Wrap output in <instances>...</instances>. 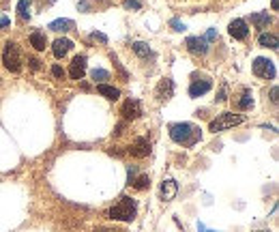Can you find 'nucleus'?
I'll return each instance as SVG.
<instances>
[{"label":"nucleus","instance_id":"obj_1","mask_svg":"<svg viewBox=\"0 0 279 232\" xmlns=\"http://www.w3.org/2000/svg\"><path fill=\"white\" fill-rule=\"evenodd\" d=\"M200 127L191 125V123H174V125H170V138L174 140L176 144H180V147H196L198 142H200Z\"/></svg>","mask_w":279,"mask_h":232},{"label":"nucleus","instance_id":"obj_2","mask_svg":"<svg viewBox=\"0 0 279 232\" xmlns=\"http://www.w3.org/2000/svg\"><path fill=\"white\" fill-rule=\"evenodd\" d=\"M136 213H138V204L133 198H129V196H122L120 200H118L114 207L107 211V217L110 219H118V222H131L133 217H136Z\"/></svg>","mask_w":279,"mask_h":232},{"label":"nucleus","instance_id":"obj_3","mask_svg":"<svg viewBox=\"0 0 279 232\" xmlns=\"http://www.w3.org/2000/svg\"><path fill=\"white\" fill-rule=\"evenodd\" d=\"M2 63H4V67H7L11 73H20L21 71V54H20L18 43H13V41L4 43Z\"/></svg>","mask_w":279,"mask_h":232},{"label":"nucleus","instance_id":"obj_4","mask_svg":"<svg viewBox=\"0 0 279 232\" xmlns=\"http://www.w3.org/2000/svg\"><path fill=\"white\" fill-rule=\"evenodd\" d=\"M247 118L243 114H232V112H223V114H219L215 121H211V125H208V129H211L213 133L217 131H225V129H232L236 125H240V123H245Z\"/></svg>","mask_w":279,"mask_h":232},{"label":"nucleus","instance_id":"obj_5","mask_svg":"<svg viewBox=\"0 0 279 232\" xmlns=\"http://www.w3.org/2000/svg\"><path fill=\"white\" fill-rule=\"evenodd\" d=\"M254 73L262 80H273L277 75L275 63L268 61V58H256L254 61Z\"/></svg>","mask_w":279,"mask_h":232},{"label":"nucleus","instance_id":"obj_6","mask_svg":"<svg viewBox=\"0 0 279 232\" xmlns=\"http://www.w3.org/2000/svg\"><path fill=\"white\" fill-rule=\"evenodd\" d=\"M120 114L125 121H136V118H140V114H142V104H140L138 99H127L120 107Z\"/></svg>","mask_w":279,"mask_h":232},{"label":"nucleus","instance_id":"obj_7","mask_svg":"<svg viewBox=\"0 0 279 232\" xmlns=\"http://www.w3.org/2000/svg\"><path fill=\"white\" fill-rule=\"evenodd\" d=\"M228 32H230V37H234L236 41H245L247 37H249V26H247L245 20H234V21H230Z\"/></svg>","mask_w":279,"mask_h":232},{"label":"nucleus","instance_id":"obj_8","mask_svg":"<svg viewBox=\"0 0 279 232\" xmlns=\"http://www.w3.org/2000/svg\"><path fill=\"white\" fill-rule=\"evenodd\" d=\"M129 153H131L133 157H138V159L148 157V153H150V140L148 138H136V140H133V144L129 147Z\"/></svg>","mask_w":279,"mask_h":232},{"label":"nucleus","instance_id":"obj_9","mask_svg":"<svg viewBox=\"0 0 279 232\" xmlns=\"http://www.w3.org/2000/svg\"><path fill=\"white\" fill-rule=\"evenodd\" d=\"M213 88V82H211V78H193V82L189 86V97H202V95H206L208 90Z\"/></svg>","mask_w":279,"mask_h":232},{"label":"nucleus","instance_id":"obj_10","mask_svg":"<svg viewBox=\"0 0 279 232\" xmlns=\"http://www.w3.org/2000/svg\"><path fill=\"white\" fill-rule=\"evenodd\" d=\"M187 50L191 54H196V56H204V54L208 52V41L204 39V37H189V39L185 41Z\"/></svg>","mask_w":279,"mask_h":232},{"label":"nucleus","instance_id":"obj_11","mask_svg":"<svg viewBox=\"0 0 279 232\" xmlns=\"http://www.w3.org/2000/svg\"><path fill=\"white\" fill-rule=\"evenodd\" d=\"M84 73H86V56H84V54H80V56H75L71 61L69 75H71V80H82Z\"/></svg>","mask_w":279,"mask_h":232},{"label":"nucleus","instance_id":"obj_12","mask_svg":"<svg viewBox=\"0 0 279 232\" xmlns=\"http://www.w3.org/2000/svg\"><path fill=\"white\" fill-rule=\"evenodd\" d=\"M73 50V41L71 39H56L52 43V52L56 58H64L69 52Z\"/></svg>","mask_w":279,"mask_h":232},{"label":"nucleus","instance_id":"obj_13","mask_svg":"<svg viewBox=\"0 0 279 232\" xmlns=\"http://www.w3.org/2000/svg\"><path fill=\"white\" fill-rule=\"evenodd\" d=\"M155 95H157L159 101H168L170 97L174 95V84H172V80L170 78L161 80L159 86H157V90H155Z\"/></svg>","mask_w":279,"mask_h":232},{"label":"nucleus","instance_id":"obj_14","mask_svg":"<svg viewBox=\"0 0 279 232\" xmlns=\"http://www.w3.org/2000/svg\"><path fill=\"white\" fill-rule=\"evenodd\" d=\"M176 191H179V185H176L174 179H165L163 183H161L159 193H161V198H163V200H174Z\"/></svg>","mask_w":279,"mask_h":232},{"label":"nucleus","instance_id":"obj_15","mask_svg":"<svg viewBox=\"0 0 279 232\" xmlns=\"http://www.w3.org/2000/svg\"><path fill=\"white\" fill-rule=\"evenodd\" d=\"M75 28V21L73 20H67V18H60V20H54L50 24V30L54 32H69Z\"/></svg>","mask_w":279,"mask_h":232},{"label":"nucleus","instance_id":"obj_16","mask_svg":"<svg viewBox=\"0 0 279 232\" xmlns=\"http://www.w3.org/2000/svg\"><path fill=\"white\" fill-rule=\"evenodd\" d=\"M258 43H260L262 47H271V50H277L279 47V39L273 32H262V35L258 37Z\"/></svg>","mask_w":279,"mask_h":232},{"label":"nucleus","instance_id":"obj_17","mask_svg":"<svg viewBox=\"0 0 279 232\" xmlns=\"http://www.w3.org/2000/svg\"><path fill=\"white\" fill-rule=\"evenodd\" d=\"M30 45L35 47L37 52H41V50H45V45H47V39H45V35L43 32H39V30H35L30 35Z\"/></svg>","mask_w":279,"mask_h":232},{"label":"nucleus","instance_id":"obj_18","mask_svg":"<svg viewBox=\"0 0 279 232\" xmlns=\"http://www.w3.org/2000/svg\"><path fill=\"white\" fill-rule=\"evenodd\" d=\"M97 90H99V93L103 95L105 99H110V101H116L118 97H120V90L114 88V86H107V84H99V86H97Z\"/></svg>","mask_w":279,"mask_h":232},{"label":"nucleus","instance_id":"obj_19","mask_svg":"<svg viewBox=\"0 0 279 232\" xmlns=\"http://www.w3.org/2000/svg\"><path fill=\"white\" fill-rule=\"evenodd\" d=\"M251 105H254V97H251L249 90H243L240 97L236 99V107H239V110H249Z\"/></svg>","mask_w":279,"mask_h":232},{"label":"nucleus","instance_id":"obj_20","mask_svg":"<svg viewBox=\"0 0 279 232\" xmlns=\"http://www.w3.org/2000/svg\"><path fill=\"white\" fill-rule=\"evenodd\" d=\"M251 21H254L258 28H268V24H271V15L268 13H254L251 15Z\"/></svg>","mask_w":279,"mask_h":232},{"label":"nucleus","instance_id":"obj_21","mask_svg":"<svg viewBox=\"0 0 279 232\" xmlns=\"http://www.w3.org/2000/svg\"><path fill=\"white\" fill-rule=\"evenodd\" d=\"M133 52H136L138 56H142V58L153 56V50H150L148 43H144V41H136V43H133Z\"/></svg>","mask_w":279,"mask_h":232},{"label":"nucleus","instance_id":"obj_22","mask_svg":"<svg viewBox=\"0 0 279 232\" xmlns=\"http://www.w3.org/2000/svg\"><path fill=\"white\" fill-rule=\"evenodd\" d=\"M30 7H32V0H20L18 2V13H20L21 20L30 18Z\"/></svg>","mask_w":279,"mask_h":232},{"label":"nucleus","instance_id":"obj_23","mask_svg":"<svg viewBox=\"0 0 279 232\" xmlns=\"http://www.w3.org/2000/svg\"><path fill=\"white\" fill-rule=\"evenodd\" d=\"M90 78H93L97 84H105V80H110V71H105V69H95V71L90 73Z\"/></svg>","mask_w":279,"mask_h":232},{"label":"nucleus","instance_id":"obj_24","mask_svg":"<svg viewBox=\"0 0 279 232\" xmlns=\"http://www.w3.org/2000/svg\"><path fill=\"white\" fill-rule=\"evenodd\" d=\"M131 185L136 187V190H140V191H142V190H146V187L150 185V179H148L146 174H142V176H136V181H133Z\"/></svg>","mask_w":279,"mask_h":232},{"label":"nucleus","instance_id":"obj_25","mask_svg":"<svg viewBox=\"0 0 279 232\" xmlns=\"http://www.w3.org/2000/svg\"><path fill=\"white\" fill-rule=\"evenodd\" d=\"M136 176H138V166H129V170H127V183L129 185L136 181Z\"/></svg>","mask_w":279,"mask_h":232},{"label":"nucleus","instance_id":"obj_26","mask_svg":"<svg viewBox=\"0 0 279 232\" xmlns=\"http://www.w3.org/2000/svg\"><path fill=\"white\" fill-rule=\"evenodd\" d=\"M125 7H127V9L138 11L140 7H142V2H140V0H125Z\"/></svg>","mask_w":279,"mask_h":232},{"label":"nucleus","instance_id":"obj_27","mask_svg":"<svg viewBox=\"0 0 279 232\" xmlns=\"http://www.w3.org/2000/svg\"><path fill=\"white\" fill-rule=\"evenodd\" d=\"M170 24H172V28H174V30H179V32H182V30H187V28H185V24H182V21H180V20H172V21H170Z\"/></svg>","mask_w":279,"mask_h":232},{"label":"nucleus","instance_id":"obj_28","mask_svg":"<svg viewBox=\"0 0 279 232\" xmlns=\"http://www.w3.org/2000/svg\"><path fill=\"white\" fill-rule=\"evenodd\" d=\"M52 75H54V78H64V69L58 67V64H54V67H52Z\"/></svg>","mask_w":279,"mask_h":232},{"label":"nucleus","instance_id":"obj_29","mask_svg":"<svg viewBox=\"0 0 279 232\" xmlns=\"http://www.w3.org/2000/svg\"><path fill=\"white\" fill-rule=\"evenodd\" d=\"M204 39H206L208 43H211V41H215V39H217V30H215V28H211V30L206 32V35H204Z\"/></svg>","mask_w":279,"mask_h":232},{"label":"nucleus","instance_id":"obj_30","mask_svg":"<svg viewBox=\"0 0 279 232\" xmlns=\"http://www.w3.org/2000/svg\"><path fill=\"white\" fill-rule=\"evenodd\" d=\"M90 37H93V39H97V41H101V43H107V37L103 35V32H97V30H95Z\"/></svg>","mask_w":279,"mask_h":232},{"label":"nucleus","instance_id":"obj_31","mask_svg":"<svg viewBox=\"0 0 279 232\" xmlns=\"http://www.w3.org/2000/svg\"><path fill=\"white\" fill-rule=\"evenodd\" d=\"M198 232H219V230H211V228H206V226L200 222V224H198Z\"/></svg>","mask_w":279,"mask_h":232},{"label":"nucleus","instance_id":"obj_32","mask_svg":"<svg viewBox=\"0 0 279 232\" xmlns=\"http://www.w3.org/2000/svg\"><path fill=\"white\" fill-rule=\"evenodd\" d=\"M277 93H279L277 86H273V90H271V101H273V104H277Z\"/></svg>","mask_w":279,"mask_h":232},{"label":"nucleus","instance_id":"obj_33","mask_svg":"<svg viewBox=\"0 0 279 232\" xmlns=\"http://www.w3.org/2000/svg\"><path fill=\"white\" fill-rule=\"evenodd\" d=\"M9 24H11L9 18H4V15H2V18H0V28H4V26H9Z\"/></svg>","mask_w":279,"mask_h":232},{"label":"nucleus","instance_id":"obj_34","mask_svg":"<svg viewBox=\"0 0 279 232\" xmlns=\"http://www.w3.org/2000/svg\"><path fill=\"white\" fill-rule=\"evenodd\" d=\"M30 67L37 71V69H39V61H37V58H30Z\"/></svg>","mask_w":279,"mask_h":232},{"label":"nucleus","instance_id":"obj_35","mask_svg":"<svg viewBox=\"0 0 279 232\" xmlns=\"http://www.w3.org/2000/svg\"><path fill=\"white\" fill-rule=\"evenodd\" d=\"M97 232H118V230H112V228H99Z\"/></svg>","mask_w":279,"mask_h":232},{"label":"nucleus","instance_id":"obj_36","mask_svg":"<svg viewBox=\"0 0 279 232\" xmlns=\"http://www.w3.org/2000/svg\"><path fill=\"white\" fill-rule=\"evenodd\" d=\"M271 7H273V9L277 11V7H279V0H273V2H271Z\"/></svg>","mask_w":279,"mask_h":232},{"label":"nucleus","instance_id":"obj_37","mask_svg":"<svg viewBox=\"0 0 279 232\" xmlns=\"http://www.w3.org/2000/svg\"><path fill=\"white\" fill-rule=\"evenodd\" d=\"M262 232H266V230H262Z\"/></svg>","mask_w":279,"mask_h":232}]
</instances>
